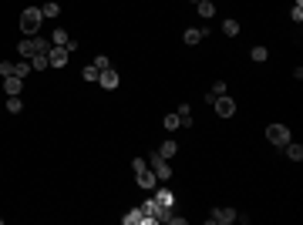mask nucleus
<instances>
[{"label":"nucleus","instance_id":"nucleus-4","mask_svg":"<svg viewBox=\"0 0 303 225\" xmlns=\"http://www.w3.org/2000/svg\"><path fill=\"white\" fill-rule=\"evenodd\" d=\"M236 208H212L209 212V225H229V222H236Z\"/></svg>","mask_w":303,"mask_h":225},{"label":"nucleus","instance_id":"nucleus-7","mask_svg":"<svg viewBox=\"0 0 303 225\" xmlns=\"http://www.w3.org/2000/svg\"><path fill=\"white\" fill-rule=\"evenodd\" d=\"M68 57H71V51H68V47H57V44H51V51H47L51 67H64V64H68Z\"/></svg>","mask_w":303,"mask_h":225},{"label":"nucleus","instance_id":"nucleus-8","mask_svg":"<svg viewBox=\"0 0 303 225\" xmlns=\"http://www.w3.org/2000/svg\"><path fill=\"white\" fill-rule=\"evenodd\" d=\"M98 84H101L105 91H114V88L121 84V77H118V71H114V67H108V71H101V74H98Z\"/></svg>","mask_w":303,"mask_h":225},{"label":"nucleus","instance_id":"nucleus-30","mask_svg":"<svg viewBox=\"0 0 303 225\" xmlns=\"http://www.w3.org/2000/svg\"><path fill=\"white\" fill-rule=\"evenodd\" d=\"M98 74H101V71H98L95 64H88V67L81 71V77H84V81H95V84H98Z\"/></svg>","mask_w":303,"mask_h":225},{"label":"nucleus","instance_id":"nucleus-12","mask_svg":"<svg viewBox=\"0 0 303 225\" xmlns=\"http://www.w3.org/2000/svg\"><path fill=\"white\" fill-rule=\"evenodd\" d=\"M158 155H162V158H165V161H169V158H175V151H179V141H172V138H165V141H162V145H158Z\"/></svg>","mask_w":303,"mask_h":225},{"label":"nucleus","instance_id":"nucleus-27","mask_svg":"<svg viewBox=\"0 0 303 225\" xmlns=\"http://www.w3.org/2000/svg\"><path fill=\"white\" fill-rule=\"evenodd\" d=\"M290 17H293V24H303V0H297V3L290 7Z\"/></svg>","mask_w":303,"mask_h":225},{"label":"nucleus","instance_id":"nucleus-25","mask_svg":"<svg viewBox=\"0 0 303 225\" xmlns=\"http://www.w3.org/2000/svg\"><path fill=\"white\" fill-rule=\"evenodd\" d=\"M249 57H253V61H256V64H263V61H269V51H266L263 44H256V47H253V51H249Z\"/></svg>","mask_w":303,"mask_h":225},{"label":"nucleus","instance_id":"nucleus-24","mask_svg":"<svg viewBox=\"0 0 303 225\" xmlns=\"http://www.w3.org/2000/svg\"><path fill=\"white\" fill-rule=\"evenodd\" d=\"M31 67H34V71H47V67H51L47 54H34V57H31Z\"/></svg>","mask_w":303,"mask_h":225},{"label":"nucleus","instance_id":"nucleus-31","mask_svg":"<svg viewBox=\"0 0 303 225\" xmlns=\"http://www.w3.org/2000/svg\"><path fill=\"white\" fill-rule=\"evenodd\" d=\"M14 74V61H0V77H10Z\"/></svg>","mask_w":303,"mask_h":225},{"label":"nucleus","instance_id":"nucleus-2","mask_svg":"<svg viewBox=\"0 0 303 225\" xmlns=\"http://www.w3.org/2000/svg\"><path fill=\"white\" fill-rule=\"evenodd\" d=\"M149 168L155 171V178H158V182H169V178H172V165L165 161V158H162V155H158V151H152Z\"/></svg>","mask_w":303,"mask_h":225},{"label":"nucleus","instance_id":"nucleus-3","mask_svg":"<svg viewBox=\"0 0 303 225\" xmlns=\"http://www.w3.org/2000/svg\"><path fill=\"white\" fill-rule=\"evenodd\" d=\"M266 138H269V145L283 148L286 141H290V128H286V125H269V128H266Z\"/></svg>","mask_w":303,"mask_h":225},{"label":"nucleus","instance_id":"nucleus-17","mask_svg":"<svg viewBox=\"0 0 303 225\" xmlns=\"http://www.w3.org/2000/svg\"><path fill=\"white\" fill-rule=\"evenodd\" d=\"M31 71H34V67H31V61H27V57H20V61H14V74H17V77H27Z\"/></svg>","mask_w":303,"mask_h":225},{"label":"nucleus","instance_id":"nucleus-28","mask_svg":"<svg viewBox=\"0 0 303 225\" xmlns=\"http://www.w3.org/2000/svg\"><path fill=\"white\" fill-rule=\"evenodd\" d=\"M91 64H95L98 71H108V67H112V61H108V54H95V61H91Z\"/></svg>","mask_w":303,"mask_h":225},{"label":"nucleus","instance_id":"nucleus-21","mask_svg":"<svg viewBox=\"0 0 303 225\" xmlns=\"http://www.w3.org/2000/svg\"><path fill=\"white\" fill-rule=\"evenodd\" d=\"M175 114H179L182 128H192V111H189V104H179V108H175Z\"/></svg>","mask_w":303,"mask_h":225},{"label":"nucleus","instance_id":"nucleus-6","mask_svg":"<svg viewBox=\"0 0 303 225\" xmlns=\"http://www.w3.org/2000/svg\"><path fill=\"white\" fill-rule=\"evenodd\" d=\"M212 104H216V114H219V118H232V114H236V101H232L229 94H223V97H216Z\"/></svg>","mask_w":303,"mask_h":225},{"label":"nucleus","instance_id":"nucleus-9","mask_svg":"<svg viewBox=\"0 0 303 225\" xmlns=\"http://www.w3.org/2000/svg\"><path fill=\"white\" fill-rule=\"evenodd\" d=\"M155 205L162 208V212H169V208H175V195H172L169 188H155Z\"/></svg>","mask_w":303,"mask_h":225},{"label":"nucleus","instance_id":"nucleus-16","mask_svg":"<svg viewBox=\"0 0 303 225\" xmlns=\"http://www.w3.org/2000/svg\"><path fill=\"white\" fill-rule=\"evenodd\" d=\"M34 54H47L51 51V37H40V34H34Z\"/></svg>","mask_w":303,"mask_h":225},{"label":"nucleus","instance_id":"nucleus-14","mask_svg":"<svg viewBox=\"0 0 303 225\" xmlns=\"http://www.w3.org/2000/svg\"><path fill=\"white\" fill-rule=\"evenodd\" d=\"M40 17H61V3L57 0H47V3H40Z\"/></svg>","mask_w":303,"mask_h":225},{"label":"nucleus","instance_id":"nucleus-26","mask_svg":"<svg viewBox=\"0 0 303 225\" xmlns=\"http://www.w3.org/2000/svg\"><path fill=\"white\" fill-rule=\"evenodd\" d=\"M68 31H64V27H54V37H51V44H57V47H68Z\"/></svg>","mask_w":303,"mask_h":225},{"label":"nucleus","instance_id":"nucleus-13","mask_svg":"<svg viewBox=\"0 0 303 225\" xmlns=\"http://www.w3.org/2000/svg\"><path fill=\"white\" fill-rule=\"evenodd\" d=\"M182 40H186L189 47H192V44H202V40H206V37H202V27H186V34H182Z\"/></svg>","mask_w":303,"mask_h":225},{"label":"nucleus","instance_id":"nucleus-23","mask_svg":"<svg viewBox=\"0 0 303 225\" xmlns=\"http://www.w3.org/2000/svg\"><path fill=\"white\" fill-rule=\"evenodd\" d=\"M223 94H226V81H216V84H212V91L206 94V101L212 104V101H216V97H223Z\"/></svg>","mask_w":303,"mask_h":225},{"label":"nucleus","instance_id":"nucleus-5","mask_svg":"<svg viewBox=\"0 0 303 225\" xmlns=\"http://www.w3.org/2000/svg\"><path fill=\"white\" fill-rule=\"evenodd\" d=\"M135 182H138V188H145V192H155V188L162 185L158 178H155V171L145 168V171H135Z\"/></svg>","mask_w":303,"mask_h":225},{"label":"nucleus","instance_id":"nucleus-18","mask_svg":"<svg viewBox=\"0 0 303 225\" xmlns=\"http://www.w3.org/2000/svg\"><path fill=\"white\" fill-rule=\"evenodd\" d=\"M223 34H226V37H236V34H239V20L226 17V20H223Z\"/></svg>","mask_w":303,"mask_h":225},{"label":"nucleus","instance_id":"nucleus-1","mask_svg":"<svg viewBox=\"0 0 303 225\" xmlns=\"http://www.w3.org/2000/svg\"><path fill=\"white\" fill-rule=\"evenodd\" d=\"M40 7H27L24 14H20V31H24V37H34L40 31Z\"/></svg>","mask_w":303,"mask_h":225},{"label":"nucleus","instance_id":"nucleus-29","mask_svg":"<svg viewBox=\"0 0 303 225\" xmlns=\"http://www.w3.org/2000/svg\"><path fill=\"white\" fill-rule=\"evenodd\" d=\"M142 219H145V215H142V208H132V212L125 215V225H138Z\"/></svg>","mask_w":303,"mask_h":225},{"label":"nucleus","instance_id":"nucleus-15","mask_svg":"<svg viewBox=\"0 0 303 225\" xmlns=\"http://www.w3.org/2000/svg\"><path fill=\"white\" fill-rule=\"evenodd\" d=\"M283 148H286V158H290V161H303V148L297 141H286Z\"/></svg>","mask_w":303,"mask_h":225},{"label":"nucleus","instance_id":"nucleus-19","mask_svg":"<svg viewBox=\"0 0 303 225\" xmlns=\"http://www.w3.org/2000/svg\"><path fill=\"white\" fill-rule=\"evenodd\" d=\"M3 108H7V111H10V114H20V111H24V101H20V94H10Z\"/></svg>","mask_w":303,"mask_h":225},{"label":"nucleus","instance_id":"nucleus-32","mask_svg":"<svg viewBox=\"0 0 303 225\" xmlns=\"http://www.w3.org/2000/svg\"><path fill=\"white\" fill-rule=\"evenodd\" d=\"M145 168H149V161H145V158H135V161H132V171H145Z\"/></svg>","mask_w":303,"mask_h":225},{"label":"nucleus","instance_id":"nucleus-11","mask_svg":"<svg viewBox=\"0 0 303 225\" xmlns=\"http://www.w3.org/2000/svg\"><path fill=\"white\" fill-rule=\"evenodd\" d=\"M195 14L202 20H212L216 17V3H212V0H199V3H195Z\"/></svg>","mask_w":303,"mask_h":225},{"label":"nucleus","instance_id":"nucleus-20","mask_svg":"<svg viewBox=\"0 0 303 225\" xmlns=\"http://www.w3.org/2000/svg\"><path fill=\"white\" fill-rule=\"evenodd\" d=\"M17 54L31 61V57H34V40H31V37H24V40H20V44H17Z\"/></svg>","mask_w":303,"mask_h":225},{"label":"nucleus","instance_id":"nucleus-10","mask_svg":"<svg viewBox=\"0 0 303 225\" xmlns=\"http://www.w3.org/2000/svg\"><path fill=\"white\" fill-rule=\"evenodd\" d=\"M3 91H7V97H10V94H20L24 91V77H17V74L3 77Z\"/></svg>","mask_w":303,"mask_h":225},{"label":"nucleus","instance_id":"nucleus-22","mask_svg":"<svg viewBox=\"0 0 303 225\" xmlns=\"http://www.w3.org/2000/svg\"><path fill=\"white\" fill-rule=\"evenodd\" d=\"M162 125H165V131H179V128H182V121H179V114H175V111L165 114V118H162Z\"/></svg>","mask_w":303,"mask_h":225}]
</instances>
